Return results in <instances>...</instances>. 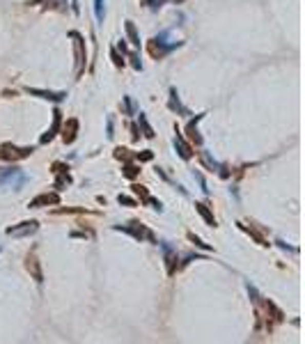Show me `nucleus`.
I'll use <instances>...</instances> for the list:
<instances>
[{
    "label": "nucleus",
    "mask_w": 305,
    "mask_h": 344,
    "mask_svg": "<svg viewBox=\"0 0 305 344\" xmlns=\"http://www.w3.org/2000/svg\"><path fill=\"white\" fill-rule=\"evenodd\" d=\"M30 154H32V147H16L12 142L0 145V159H5V161H21Z\"/></svg>",
    "instance_id": "1"
},
{
    "label": "nucleus",
    "mask_w": 305,
    "mask_h": 344,
    "mask_svg": "<svg viewBox=\"0 0 305 344\" xmlns=\"http://www.w3.org/2000/svg\"><path fill=\"white\" fill-rule=\"evenodd\" d=\"M71 37L76 39L73 42V53H76V76H81L83 69H85V42L78 32H71Z\"/></svg>",
    "instance_id": "2"
},
{
    "label": "nucleus",
    "mask_w": 305,
    "mask_h": 344,
    "mask_svg": "<svg viewBox=\"0 0 305 344\" xmlns=\"http://www.w3.org/2000/svg\"><path fill=\"white\" fill-rule=\"evenodd\" d=\"M39 230V223L37 220H26V223H18V225H12L7 227V234L9 237H30Z\"/></svg>",
    "instance_id": "3"
},
{
    "label": "nucleus",
    "mask_w": 305,
    "mask_h": 344,
    "mask_svg": "<svg viewBox=\"0 0 305 344\" xmlns=\"http://www.w3.org/2000/svg\"><path fill=\"white\" fill-rule=\"evenodd\" d=\"M117 230H122V232H129L131 237H136V239H149V241H154V234H151L149 230H147L145 225H140V223L122 225V227H117Z\"/></svg>",
    "instance_id": "4"
},
{
    "label": "nucleus",
    "mask_w": 305,
    "mask_h": 344,
    "mask_svg": "<svg viewBox=\"0 0 305 344\" xmlns=\"http://www.w3.org/2000/svg\"><path fill=\"white\" fill-rule=\"evenodd\" d=\"M60 202V195L58 193H42L34 200H30V209H39V206H48V204H58Z\"/></svg>",
    "instance_id": "5"
},
{
    "label": "nucleus",
    "mask_w": 305,
    "mask_h": 344,
    "mask_svg": "<svg viewBox=\"0 0 305 344\" xmlns=\"http://www.w3.org/2000/svg\"><path fill=\"white\" fill-rule=\"evenodd\" d=\"M26 269L30 271V275H32L34 280H37V282H42V280H44L42 266H39V259H37V255H34V253L28 255V259H26Z\"/></svg>",
    "instance_id": "6"
},
{
    "label": "nucleus",
    "mask_w": 305,
    "mask_h": 344,
    "mask_svg": "<svg viewBox=\"0 0 305 344\" xmlns=\"http://www.w3.org/2000/svg\"><path fill=\"white\" fill-rule=\"evenodd\" d=\"M76 131H78V122L76 120H69L65 126H62V138H65L67 145H71L76 140Z\"/></svg>",
    "instance_id": "7"
},
{
    "label": "nucleus",
    "mask_w": 305,
    "mask_h": 344,
    "mask_svg": "<svg viewBox=\"0 0 305 344\" xmlns=\"http://www.w3.org/2000/svg\"><path fill=\"white\" fill-rule=\"evenodd\" d=\"M60 110H55L53 112V126L51 129L46 131V136H42V142H48V140H53V138H55V133H58V129H60Z\"/></svg>",
    "instance_id": "8"
},
{
    "label": "nucleus",
    "mask_w": 305,
    "mask_h": 344,
    "mask_svg": "<svg viewBox=\"0 0 305 344\" xmlns=\"http://www.w3.org/2000/svg\"><path fill=\"white\" fill-rule=\"evenodd\" d=\"M175 147L179 149V156H181V159H190V154H193V151H190V147L184 142V138L179 136V131H177V138H175Z\"/></svg>",
    "instance_id": "9"
},
{
    "label": "nucleus",
    "mask_w": 305,
    "mask_h": 344,
    "mask_svg": "<svg viewBox=\"0 0 305 344\" xmlns=\"http://www.w3.org/2000/svg\"><path fill=\"white\" fill-rule=\"evenodd\" d=\"M30 94H39L42 99H53V101H62L65 99V92H44V90H28Z\"/></svg>",
    "instance_id": "10"
},
{
    "label": "nucleus",
    "mask_w": 305,
    "mask_h": 344,
    "mask_svg": "<svg viewBox=\"0 0 305 344\" xmlns=\"http://www.w3.org/2000/svg\"><path fill=\"white\" fill-rule=\"evenodd\" d=\"M195 209H198V214L202 216V218H204L209 225H216V218H214V214H211V211L206 209V204H202V202H200V204H195Z\"/></svg>",
    "instance_id": "11"
},
{
    "label": "nucleus",
    "mask_w": 305,
    "mask_h": 344,
    "mask_svg": "<svg viewBox=\"0 0 305 344\" xmlns=\"http://www.w3.org/2000/svg\"><path fill=\"white\" fill-rule=\"evenodd\" d=\"M126 32H129V39H131V44H134V46H140V37H138V32H136V26L134 23H126Z\"/></svg>",
    "instance_id": "12"
},
{
    "label": "nucleus",
    "mask_w": 305,
    "mask_h": 344,
    "mask_svg": "<svg viewBox=\"0 0 305 344\" xmlns=\"http://www.w3.org/2000/svg\"><path fill=\"white\" fill-rule=\"evenodd\" d=\"M138 172H140V168H138V165H134V163H129V165L124 168V177L134 179V177H138Z\"/></svg>",
    "instance_id": "13"
},
{
    "label": "nucleus",
    "mask_w": 305,
    "mask_h": 344,
    "mask_svg": "<svg viewBox=\"0 0 305 344\" xmlns=\"http://www.w3.org/2000/svg\"><path fill=\"white\" fill-rule=\"evenodd\" d=\"M140 124H142V129H145V136H147V138H154V131L149 129V124H147L145 117H140Z\"/></svg>",
    "instance_id": "14"
},
{
    "label": "nucleus",
    "mask_w": 305,
    "mask_h": 344,
    "mask_svg": "<svg viewBox=\"0 0 305 344\" xmlns=\"http://www.w3.org/2000/svg\"><path fill=\"white\" fill-rule=\"evenodd\" d=\"M101 5H103V0H94V9H97V18H103V9H101Z\"/></svg>",
    "instance_id": "15"
},
{
    "label": "nucleus",
    "mask_w": 305,
    "mask_h": 344,
    "mask_svg": "<svg viewBox=\"0 0 305 344\" xmlns=\"http://www.w3.org/2000/svg\"><path fill=\"white\" fill-rule=\"evenodd\" d=\"M110 55H112V60H115V65H117V67H124V60L120 58V53H117L115 48H112V53H110Z\"/></svg>",
    "instance_id": "16"
},
{
    "label": "nucleus",
    "mask_w": 305,
    "mask_h": 344,
    "mask_svg": "<svg viewBox=\"0 0 305 344\" xmlns=\"http://www.w3.org/2000/svg\"><path fill=\"white\" fill-rule=\"evenodd\" d=\"M120 204H129V206H136V200H131V198H126V195H120Z\"/></svg>",
    "instance_id": "17"
},
{
    "label": "nucleus",
    "mask_w": 305,
    "mask_h": 344,
    "mask_svg": "<svg viewBox=\"0 0 305 344\" xmlns=\"http://www.w3.org/2000/svg\"><path fill=\"white\" fill-rule=\"evenodd\" d=\"M188 239H190V241H193V243H195V245H200V248H209V245H206V243H202V241H200L198 237H195V234H188Z\"/></svg>",
    "instance_id": "18"
},
{
    "label": "nucleus",
    "mask_w": 305,
    "mask_h": 344,
    "mask_svg": "<svg viewBox=\"0 0 305 344\" xmlns=\"http://www.w3.org/2000/svg\"><path fill=\"white\" fill-rule=\"evenodd\" d=\"M142 5H149V7H154V5H159V3H163V0H140Z\"/></svg>",
    "instance_id": "19"
}]
</instances>
